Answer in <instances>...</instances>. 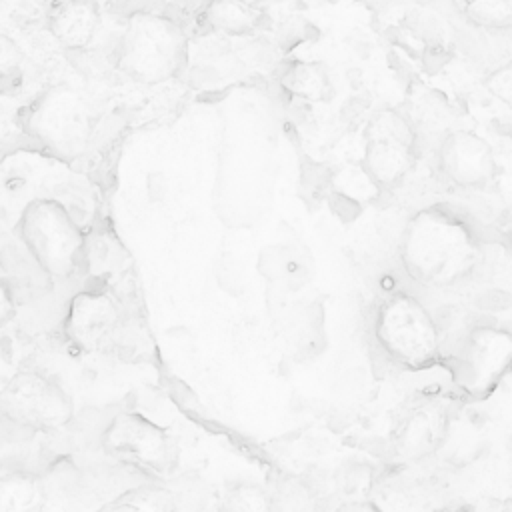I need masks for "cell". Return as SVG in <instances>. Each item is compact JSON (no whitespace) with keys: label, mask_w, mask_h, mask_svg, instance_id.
Instances as JSON below:
<instances>
[{"label":"cell","mask_w":512,"mask_h":512,"mask_svg":"<svg viewBox=\"0 0 512 512\" xmlns=\"http://www.w3.org/2000/svg\"><path fill=\"white\" fill-rule=\"evenodd\" d=\"M324 2H336V0H324Z\"/></svg>","instance_id":"obj_26"},{"label":"cell","mask_w":512,"mask_h":512,"mask_svg":"<svg viewBox=\"0 0 512 512\" xmlns=\"http://www.w3.org/2000/svg\"><path fill=\"white\" fill-rule=\"evenodd\" d=\"M102 448L116 462L152 472H164L176 460L172 438L154 422L130 412L112 416L104 430Z\"/></svg>","instance_id":"obj_8"},{"label":"cell","mask_w":512,"mask_h":512,"mask_svg":"<svg viewBox=\"0 0 512 512\" xmlns=\"http://www.w3.org/2000/svg\"><path fill=\"white\" fill-rule=\"evenodd\" d=\"M204 20L212 30L226 36H248L262 28L264 16L248 0H208Z\"/></svg>","instance_id":"obj_14"},{"label":"cell","mask_w":512,"mask_h":512,"mask_svg":"<svg viewBox=\"0 0 512 512\" xmlns=\"http://www.w3.org/2000/svg\"><path fill=\"white\" fill-rule=\"evenodd\" d=\"M16 308H18V304H16V300H14V296H12L10 288H8V284L0 278V326H2L4 322H8V320L14 318Z\"/></svg>","instance_id":"obj_25"},{"label":"cell","mask_w":512,"mask_h":512,"mask_svg":"<svg viewBox=\"0 0 512 512\" xmlns=\"http://www.w3.org/2000/svg\"><path fill=\"white\" fill-rule=\"evenodd\" d=\"M258 270L266 280L284 284L286 288H298L308 280L306 256H302L294 244L264 248L258 258Z\"/></svg>","instance_id":"obj_15"},{"label":"cell","mask_w":512,"mask_h":512,"mask_svg":"<svg viewBox=\"0 0 512 512\" xmlns=\"http://www.w3.org/2000/svg\"><path fill=\"white\" fill-rule=\"evenodd\" d=\"M66 336L82 350H106L118 342L122 314L104 290H84L70 300L64 320Z\"/></svg>","instance_id":"obj_9"},{"label":"cell","mask_w":512,"mask_h":512,"mask_svg":"<svg viewBox=\"0 0 512 512\" xmlns=\"http://www.w3.org/2000/svg\"><path fill=\"white\" fill-rule=\"evenodd\" d=\"M108 508H140V510H166L176 508L174 496L170 488L162 486H136L124 494H120V500L110 504Z\"/></svg>","instance_id":"obj_21"},{"label":"cell","mask_w":512,"mask_h":512,"mask_svg":"<svg viewBox=\"0 0 512 512\" xmlns=\"http://www.w3.org/2000/svg\"><path fill=\"white\" fill-rule=\"evenodd\" d=\"M126 258V252L110 234H94L84 240V264L82 268L86 274L94 278H104L108 274H114L116 268H122V260Z\"/></svg>","instance_id":"obj_19"},{"label":"cell","mask_w":512,"mask_h":512,"mask_svg":"<svg viewBox=\"0 0 512 512\" xmlns=\"http://www.w3.org/2000/svg\"><path fill=\"white\" fill-rule=\"evenodd\" d=\"M466 18L482 28H512V0H468Z\"/></svg>","instance_id":"obj_20"},{"label":"cell","mask_w":512,"mask_h":512,"mask_svg":"<svg viewBox=\"0 0 512 512\" xmlns=\"http://www.w3.org/2000/svg\"><path fill=\"white\" fill-rule=\"evenodd\" d=\"M282 86L302 100L320 102L330 98L332 84L328 72L318 62H292L282 74Z\"/></svg>","instance_id":"obj_16"},{"label":"cell","mask_w":512,"mask_h":512,"mask_svg":"<svg viewBox=\"0 0 512 512\" xmlns=\"http://www.w3.org/2000/svg\"><path fill=\"white\" fill-rule=\"evenodd\" d=\"M224 498H226V508H236V510L268 508L266 494L254 486H238L232 492H228Z\"/></svg>","instance_id":"obj_22"},{"label":"cell","mask_w":512,"mask_h":512,"mask_svg":"<svg viewBox=\"0 0 512 512\" xmlns=\"http://www.w3.org/2000/svg\"><path fill=\"white\" fill-rule=\"evenodd\" d=\"M400 258L416 282L446 286L474 268L478 242L460 218L438 208H426L406 224Z\"/></svg>","instance_id":"obj_1"},{"label":"cell","mask_w":512,"mask_h":512,"mask_svg":"<svg viewBox=\"0 0 512 512\" xmlns=\"http://www.w3.org/2000/svg\"><path fill=\"white\" fill-rule=\"evenodd\" d=\"M44 500L46 492L40 478L26 472H12L0 478V512L36 510Z\"/></svg>","instance_id":"obj_17"},{"label":"cell","mask_w":512,"mask_h":512,"mask_svg":"<svg viewBox=\"0 0 512 512\" xmlns=\"http://www.w3.org/2000/svg\"><path fill=\"white\" fill-rule=\"evenodd\" d=\"M512 362V334L496 328H476L464 340L458 360L456 378L460 386L480 392L492 386Z\"/></svg>","instance_id":"obj_10"},{"label":"cell","mask_w":512,"mask_h":512,"mask_svg":"<svg viewBox=\"0 0 512 512\" xmlns=\"http://www.w3.org/2000/svg\"><path fill=\"white\" fill-rule=\"evenodd\" d=\"M24 62V54L20 46L0 32V76L14 72Z\"/></svg>","instance_id":"obj_24"},{"label":"cell","mask_w":512,"mask_h":512,"mask_svg":"<svg viewBox=\"0 0 512 512\" xmlns=\"http://www.w3.org/2000/svg\"><path fill=\"white\" fill-rule=\"evenodd\" d=\"M184 28L158 12L132 14L118 40L114 66L140 84H160L174 78L186 64Z\"/></svg>","instance_id":"obj_2"},{"label":"cell","mask_w":512,"mask_h":512,"mask_svg":"<svg viewBox=\"0 0 512 512\" xmlns=\"http://www.w3.org/2000/svg\"><path fill=\"white\" fill-rule=\"evenodd\" d=\"M100 28V8L94 0H62L48 16V30L60 46L72 52L86 50Z\"/></svg>","instance_id":"obj_13"},{"label":"cell","mask_w":512,"mask_h":512,"mask_svg":"<svg viewBox=\"0 0 512 512\" xmlns=\"http://www.w3.org/2000/svg\"><path fill=\"white\" fill-rule=\"evenodd\" d=\"M416 160V132L412 124L392 108L378 110L366 126L362 164L382 190L394 188L412 170Z\"/></svg>","instance_id":"obj_7"},{"label":"cell","mask_w":512,"mask_h":512,"mask_svg":"<svg viewBox=\"0 0 512 512\" xmlns=\"http://www.w3.org/2000/svg\"><path fill=\"white\" fill-rule=\"evenodd\" d=\"M382 350L400 364L422 366L430 362L440 344L438 326L424 304L410 294H394L382 302L374 322Z\"/></svg>","instance_id":"obj_5"},{"label":"cell","mask_w":512,"mask_h":512,"mask_svg":"<svg viewBox=\"0 0 512 512\" xmlns=\"http://www.w3.org/2000/svg\"><path fill=\"white\" fill-rule=\"evenodd\" d=\"M0 416L14 426L50 432L74 418L70 396L38 372H18L0 390Z\"/></svg>","instance_id":"obj_6"},{"label":"cell","mask_w":512,"mask_h":512,"mask_svg":"<svg viewBox=\"0 0 512 512\" xmlns=\"http://www.w3.org/2000/svg\"><path fill=\"white\" fill-rule=\"evenodd\" d=\"M18 236L56 280L74 276L84 264L86 238L56 200L30 202L20 218Z\"/></svg>","instance_id":"obj_3"},{"label":"cell","mask_w":512,"mask_h":512,"mask_svg":"<svg viewBox=\"0 0 512 512\" xmlns=\"http://www.w3.org/2000/svg\"><path fill=\"white\" fill-rule=\"evenodd\" d=\"M486 90L512 108V62L498 66L486 76Z\"/></svg>","instance_id":"obj_23"},{"label":"cell","mask_w":512,"mask_h":512,"mask_svg":"<svg viewBox=\"0 0 512 512\" xmlns=\"http://www.w3.org/2000/svg\"><path fill=\"white\" fill-rule=\"evenodd\" d=\"M0 278L8 284L18 306L44 298L54 288L56 280L20 236L0 248Z\"/></svg>","instance_id":"obj_12"},{"label":"cell","mask_w":512,"mask_h":512,"mask_svg":"<svg viewBox=\"0 0 512 512\" xmlns=\"http://www.w3.org/2000/svg\"><path fill=\"white\" fill-rule=\"evenodd\" d=\"M438 164L444 176L462 188H480L496 174L492 146L470 130H452L442 138Z\"/></svg>","instance_id":"obj_11"},{"label":"cell","mask_w":512,"mask_h":512,"mask_svg":"<svg viewBox=\"0 0 512 512\" xmlns=\"http://www.w3.org/2000/svg\"><path fill=\"white\" fill-rule=\"evenodd\" d=\"M332 188L340 198L354 204L372 202L382 192L380 184L372 178V174L366 170L362 162L346 164L340 170H336L332 176Z\"/></svg>","instance_id":"obj_18"},{"label":"cell","mask_w":512,"mask_h":512,"mask_svg":"<svg viewBox=\"0 0 512 512\" xmlns=\"http://www.w3.org/2000/svg\"><path fill=\"white\" fill-rule=\"evenodd\" d=\"M26 126L52 154L72 160L88 148L96 120L90 104L78 92L54 86L36 100Z\"/></svg>","instance_id":"obj_4"}]
</instances>
